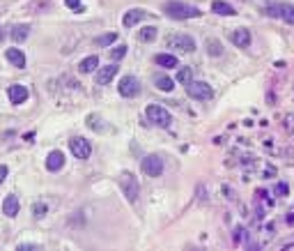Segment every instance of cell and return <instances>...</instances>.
Listing matches in <instances>:
<instances>
[{"label":"cell","mask_w":294,"mask_h":251,"mask_svg":"<svg viewBox=\"0 0 294 251\" xmlns=\"http://www.w3.org/2000/svg\"><path fill=\"white\" fill-rule=\"evenodd\" d=\"M62 166H64V154L60 152V150H53V152L46 157V168H48L51 173H58V171H62Z\"/></svg>","instance_id":"cell-14"},{"label":"cell","mask_w":294,"mask_h":251,"mask_svg":"<svg viewBox=\"0 0 294 251\" xmlns=\"http://www.w3.org/2000/svg\"><path fill=\"white\" fill-rule=\"evenodd\" d=\"M154 85L159 90H163V93H170V90L175 88V81L170 79V76H165V74H156L154 76Z\"/></svg>","instance_id":"cell-21"},{"label":"cell","mask_w":294,"mask_h":251,"mask_svg":"<svg viewBox=\"0 0 294 251\" xmlns=\"http://www.w3.org/2000/svg\"><path fill=\"white\" fill-rule=\"evenodd\" d=\"M156 33H159V28H156V26H147V28L140 30V35H138V37H140V42H154Z\"/></svg>","instance_id":"cell-23"},{"label":"cell","mask_w":294,"mask_h":251,"mask_svg":"<svg viewBox=\"0 0 294 251\" xmlns=\"http://www.w3.org/2000/svg\"><path fill=\"white\" fill-rule=\"evenodd\" d=\"M145 116H147V120L150 122H154L156 127H170L173 125V116H170L165 108H161V106H147L145 108Z\"/></svg>","instance_id":"cell-5"},{"label":"cell","mask_w":294,"mask_h":251,"mask_svg":"<svg viewBox=\"0 0 294 251\" xmlns=\"http://www.w3.org/2000/svg\"><path fill=\"white\" fill-rule=\"evenodd\" d=\"M69 150H71V154L76 159H87L92 154V143L87 139H83V136H74L69 141Z\"/></svg>","instance_id":"cell-8"},{"label":"cell","mask_w":294,"mask_h":251,"mask_svg":"<svg viewBox=\"0 0 294 251\" xmlns=\"http://www.w3.org/2000/svg\"><path fill=\"white\" fill-rule=\"evenodd\" d=\"M99 70V58L96 56H87L81 60V65H78V72L81 74H92V72Z\"/></svg>","instance_id":"cell-17"},{"label":"cell","mask_w":294,"mask_h":251,"mask_svg":"<svg viewBox=\"0 0 294 251\" xmlns=\"http://www.w3.org/2000/svg\"><path fill=\"white\" fill-rule=\"evenodd\" d=\"M287 221H289V223H294V214H289V217H287Z\"/></svg>","instance_id":"cell-34"},{"label":"cell","mask_w":294,"mask_h":251,"mask_svg":"<svg viewBox=\"0 0 294 251\" xmlns=\"http://www.w3.org/2000/svg\"><path fill=\"white\" fill-rule=\"evenodd\" d=\"M110 56H113V60H122V58L127 56V47H124V44H119V47H115L113 51H110Z\"/></svg>","instance_id":"cell-27"},{"label":"cell","mask_w":294,"mask_h":251,"mask_svg":"<svg viewBox=\"0 0 294 251\" xmlns=\"http://www.w3.org/2000/svg\"><path fill=\"white\" fill-rule=\"evenodd\" d=\"M230 39H232V44H234V47H239V49H248V47H251V33H248L246 28L232 30V33H230Z\"/></svg>","instance_id":"cell-12"},{"label":"cell","mask_w":294,"mask_h":251,"mask_svg":"<svg viewBox=\"0 0 294 251\" xmlns=\"http://www.w3.org/2000/svg\"><path fill=\"white\" fill-rule=\"evenodd\" d=\"M115 39H117V35L108 33V35H101V37H96V44H99V47H108V44H113Z\"/></svg>","instance_id":"cell-25"},{"label":"cell","mask_w":294,"mask_h":251,"mask_svg":"<svg viewBox=\"0 0 294 251\" xmlns=\"http://www.w3.org/2000/svg\"><path fill=\"white\" fill-rule=\"evenodd\" d=\"M18 249H37L35 244H18Z\"/></svg>","instance_id":"cell-33"},{"label":"cell","mask_w":294,"mask_h":251,"mask_svg":"<svg viewBox=\"0 0 294 251\" xmlns=\"http://www.w3.org/2000/svg\"><path fill=\"white\" fill-rule=\"evenodd\" d=\"M165 47L175 49V51H179V53H193L195 51V42H193V37L191 35H184V33L170 35V37L165 39Z\"/></svg>","instance_id":"cell-3"},{"label":"cell","mask_w":294,"mask_h":251,"mask_svg":"<svg viewBox=\"0 0 294 251\" xmlns=\"http://www.w3.org/2000/svg\"><path fill=\"white\" fill-rule=\"evenodd\" d=\"M140 171L145 173L147 177H159L163 173V159L159 154H147L140 162Z\"/></svg>","instance_id":"cell-6"},{"label":"cell","mask_w":294,"mask_h":251,"mask_svg":"<svg viewBox=\"0 0 294 251\" xmlns=\"http://www.w3.org/2000/svg\"><path fill=\"white\" fill-rule=\"evenodd\" d=\"M154 62L159 67H165V70H173V67H179L177 58L173 56V53H159V56L154 58Z\"/></svg>","instance_id":"cell-19"},{"label":"cell","mask_w":294,"mask_h":251,"mask_svg":"<svg viewBox=\"0 0 294 251\" xmlns=\"http://www.w3.org/2000/svg\"><path fill=\"white\" fill-rule=\"evenodd\" d=\"M64 5L69 7V10H76V12H83V5L81 0H64Z\"/></svg>","instance_id":"cell-29"},{"label":"cell","mask_w":294,"mask_h":251,"mask_svg":"<svg viewBox=\"0 0 294 251\" xmlns=\"http://www.w3.org/2000/svg\"><path fill=\"white\" fill-rule=\"evenodd\" d=\"M18 210H21V203H18V196H14V194L5 196V200H3V214H5V217L14 219V217L18 214Z\"/></svg>","instance_id":"cell-11"},{"label":"cell","mask_w":294,"mask_h":251,"mask_svg":"<svg viewBox=\"0 0 294 251\" xmlns=\"http://www.w3.org/2000/svg\"><path fill=\"white\" fill-rule=\"evenodd\" d=\"M145 16H147L145 10H129L127 14H124V19H122V26H124V28H133V26L140 24Z\"/></svg>","instance_id":"cell-15"},{"label":"cell","mask_w":294,"mask_h":251,"mask_svg":"<svg viewBox=\"0 0 294 251\" xmlns=\"http://www.w3.org/2000/svg\"><path fill=\"white\" fill-rule=\"evenodd\" d=\"M32 212H35L37 219L44 217V214H46V205H44V203H35V205H32Z\"/></svg>","instance_id":"cell-28"},{"label":"cell","mask_w":294,"mask_h":251,"mask_svg":"<svg viewBox=\"0 0 294 251\" xmlns=\"http://www.w3.org/2000/svg\"><path fill=\"white\" fill-rule=\"evenodd\" d=\"M237 242H246V231H243V228L237 231Z\"/></svg>","instance_id":"cell-32"},{"label":"cell","mask_w":294,"mask_h":251,"mask_svg":"<svg viewBox=\"0 0 294 251\" xmlns=\"http://www.w3.org/2000/svg\"><path fill=\"white\" fill-rule=\"evenodd\" d=\"M28 35H30V26H28V24H18V26H14V28H12V39L16 44L26 42Z\"/></svg>","instance_id":"cell-20"},{"label":"cell","mask_w":294,"mask_h":251,"mask_svg":"<svg viewBox=\"0 0 294 251\" xmlns=\"http://www.w3.org/2000/svg\"><path fill=\"white\" fill-rule=\"evenodd\" d=\"M119 187H122L127 200H131V203L138 198V194H140V185H138V180L131 173H122V175H119Z\"/></svg>","instance_id":"cell-7"},{"label":"cell","mask_w":294,"mask_h":251,"mask_svg":"<svg viewBox=\"0 0 294 251\" xmlns=\"http://www.w3.org/2000/svg\"><path fill=\"white\" fill-rule=\"evenodd\" d=\"M5 58H7V62H12L14 67H18V70H23V67H26V56H23L21 49H7Z\"/></svg>","instance_id":"cell-16"},{"label":"cell","mask_w":294,"mask_h":251,"mask_svg":"<svg viewBox=\"0 0 294 251\" xmlns=\"http://www.w3.org/2000/svg\"><path fill=\"white\" fill-rule=\"evenodd\" d=\"M211 12H214V14H220V16H234L237 14L234 7L230 5V3H223V0H214V3H211Z\"/></svg>","instance_id":"cell-18"},{"label":"cell","mask_w":294,"mask_h":251,"mask_svg":"<svg viewBox=\"0 0 294 251\" xmlns=\"http://www.w3.org/2000/svg\"><path fill=\"white\" fill-rule=\"evenodd\" d=\"M117 72H119V67L117 65H108V67H99L96 70V83L99 85H108L110 81L117 76Z\"/></svg>","instance_id":"cell-10"},{"label":"cell","mask_w":294,"mask_h":251,"mask_svg":"<svg viewBox=\"0 0 294 251\" xmlns=\"http://www.w3.org/2000/svg\"><path fill=\"white\" fill-rule=\"evenodd\" d=\"M117 90H119V95H122V97L133 99V97H138V95H140L142 88H140V81H138L136 76H122Z\"/></svg>","instance_id":"cell-9"},{"label":"cell","mask_w":294,"mask_h":251,"mask_svg":"<svg viewBox=\"0 0 294 251\" xmlns=\"http://www.w3.org/2000/svg\"><path fill=\"white\" fill-rule=\"evenodd\" d=\"M99 122H101V118H99V116H87V127H90V129H99V131H106V127H101Z\"/></svg>","instance_id":"cell-26"},{"label":"cell","mask_w":294,"mask_h":251,"mask_svg":"<svg viewBox=\"0 0 294 251\" xmlns=\"http://www.w3.org/2000/svg\"><path fill=\"white\" fill-rule=\"evenodd\" d=\"M276 191H278V196H287V185L285 182H278V187H276Z\"/></svg>","instance_id":"cell-30"},{"label":"cell","mask_w":294,"mask_h":251,"mask_svg":"<svg viewBox=\"0 0 294 251\" xmlns=\"http://www.w3.org/2000/svg\"><path fill=\"white\" fill-rule=\"evenodd\" d=\"M207 53H209L211 58L223 56V44H220L218 39H207Z\"/></svg>","instance_id":"cell-22"},{"label":"cell","mask_w":294,"mask_h":251,"mask_svg":"<svg viewBox=\"0 0 294 251\" xmlns=\"http://www.w3.org/2000/svg\"><path fill=\"white\" fill-rule=\"evenodd\" d=\"M7 173H9V168L5 166V164H0V185L5 182V177H7Z\"/></svg>","instance_id":"cell-31"},{"label":"cell","mask_w":294,"mask_h":251,"mask_svg":"<svg viewBox=\"0 0 294 251\" xmlns=\"http://www.w3.org/2000/svg\"><path fill=\"white\" fill-rule=\"evenodd\" d=\"M7 97H9V102H12V104H23L28 99V88H26V85H18V83L9 85Z\"/></svg>","instance_id":"cell-13"},{"label":"cell","mask_w":294,"mask_h":251,"mask_svg":"<svg viewBox=\"0 0 294 251\" xmlns=\"http://www.w3.org/2000/svg\"><path fill=\"white\" fill-rule=\"evenodd\" d=\"M186 93H188V97L195 99V102H209V99L214 97L211 85L205 83V81H191V83L186 85Z\"/></svg>","instance_id":"cell-4"},{"label":"cell","mask_w":294,"mask_h":251,"mask_svg":"<svg viewBox=\"0 0 294 251\" xmlns=\"http://www.w3.org/2000/svg\"><path fill=\"white\" fill-rule=\"evenodd\" d=\"M3 37H5V35H3V30H0V42H3Z\"/></svg>","instance_id":"cell-35"},{"label":"cell","mask_w":294,"mask_h":251,"mask_svg":"<svg viewBox=\"0 0 294 251\" xmlns=\"http://www.w3.org/2000/svg\"><path fill=\"white\" fill-rule=\"evenodd\" d=\"M163 12L165 16L170 19H177V21H184V19H198L202 14L195 5H188V3H179V0H170L163 5Z\"/></svg>","instance_id":"cell-1"},{"label":"cell","mask_w":294,"mask_h":251,"mask_svg":"<svg viewBox=\"0 0 294 251\" xmlns=\"http://www.w3.org/2000/svg\"><path fill=\"white\" fill-rule=\"evenodd\" d=\"M264 14L278 16L285 24L294 26V5H289V3H269V5H264Z\"/></svg>","instance_id":"cell-2"},{"label":"cell","mask_w":294,"mask_h":251,"mask_svg":"<svg viewBox=\"0 0 294 251\" xmlns=\"http://www.w3.org/2000/svg\"><path fill=\"white\" fill-rule=\"evenodd\" d=\"M177 81L182 85H188L193 81V72H191V67H182V70L177 72Z\"/></svg>","instance_id":"cell-24"}]
</instances>
